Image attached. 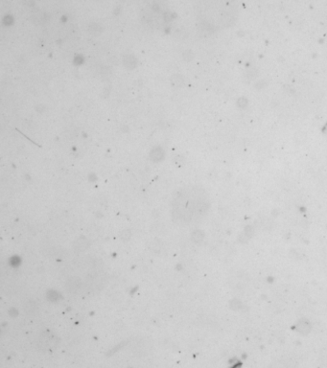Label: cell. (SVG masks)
<instances>
[{
    "mask_svg": "<svg viewBox=\"0 0 327 368\" xmlns=\"http://www.w3.org/2000/svg\"><path fill=\"white\" fill-rule=\"evenodd\" d=\"M209 208V199L203 190H183L173 200L172 218L177 224H194L206 216Z\"/></svg>",
    "mask_w": 327,
    "mask_h": 368,
    "instance_id": "obj_1",
    "label": "cell"
},
{
    "mask_svg": "<svg viewBox=\"0 0 327 368\" xmlns=\"http://www.w3.org/2000/svg\"><path fill=\"white\" fill-rule=\"evenodd\" d=\"M56 339H57V337H54L53 335L45 334L44 336L40 337V339H39V342H38V347L40 349L43 350L52 349L57 345Z\"/></svg>",
    "mask_w": 327,
    "mask_h": 368,
    "instance_id": "obj_2",
    "label": "cell"
},
{
    "mask_svg": "<svg viewBox=\"0 0 327 368\" xmlns=\"http://www.w3.org/2000/svg\"><path fill=\"white\" fill-rule=\"evenodd\" d=\"M73 280H69L68 283H67V288L69 291H76L78 290V286L81 284L80 281L78 279H74V282H72Z\"/></svg>",
    "mask_w": 327,
    "mask_h": 368,
    "instance_id": "obj_3",
    "label": "cell"
},
{
    "mask_svg": "<svg viewBox=\"0 0 327 368\" xmlns=\"http://www.w3.org/2000/svg\"><path fill=\"white\" fill-rule=\"evenodd\" d=\"M192 240L195 242V243H199L201 240L203 239V233L200 231V230H197V231H194L193 234H192Z\"/></svg>",
    "mask_w": 327,
    "mask_h": 368,
    "instance_id": "obj_4",
    "label": "cell"
}]
</instances>
